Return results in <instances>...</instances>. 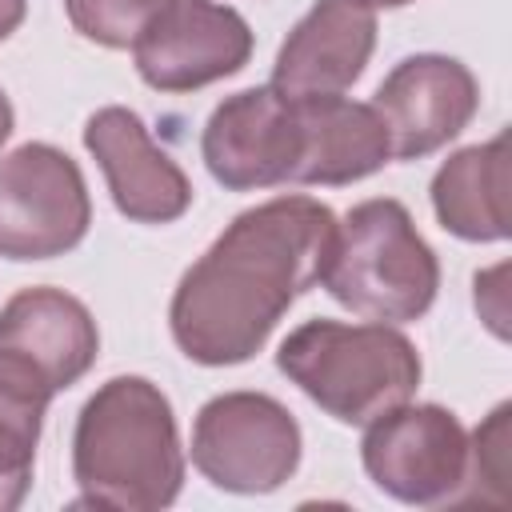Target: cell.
<instances>
[{"mask_svg":"<svg viewBox=\"0 0 512 512\" xmlns=\"http://www.w3.org/2000/svg\"><path fill=\"white\" fill-rule=\"evenodd\" d=\"M364 4H372V8H400V4H408V0H364Z\"/></svg>","mask_w":512,"mask_h":512,"instance_id":"obj_22","label":"cell"},{"mask_svg":"<svg viewBox=\"0 0 512 512\" xmlns=\"http://www.w3.org/2000/svg\"><path fill=\"white\" fill-rule=\"evenodd\" d=\"M192 464L224 492H276L300 464V424L264 392L212 396L192 428Z\"/></svg>","mask_w":512,"mask_h":512,"instance_id":"obj_5","label":"cell"},{"mask_svg":"<svg viewBox=\"0 0 512 512\" xmlns=\"http://www.w3.org/2000/svg\"><path fill=\"white\" fill-rule=\"evenodd\" d=\"M280 372L340 424H372L412 400L420 356L392 324L308 320L284 336Z\"/></svg>","mask_w":512,"mask_h":512,"instance_id":"obj_3","label":"cell"},{"mask_svg":"<svg viewBox=\"0 0 512 512\" xmlns=\"http://www.w3.org/2000/svg\"><path fill=\"white\" fill-rule=\"evenodd\" d=\"M364 468L404 504H452L468 472V432L440 404H400L368 424Z\"/></svg>","mask_w":512,"mask_h":512,"instance_id":"obj_7","label":"cell"},{"mask_svg":"<svg viewBox=\"0 0 512 512\" xmlns=\"http://www.w3.org/2000/svg\"><path fill=\"white\" fill-rule=\"evenodd\" d=\"M320 284L364 320H420L440 288V264L400 200L376 196L336 224Z\"/></svg>","mask_w":512,"mask_h":512,"instance_id":"obj_4","label":"cell"},{"mask_svg":"<svg viewBox=\"0 0 512 512\" xmlns=\"http://www.w3.org/2000/svg\"><path fill=\"white\" fill-rule=\"evenodd\" d=\"M72 476L88 508L156 512L184 484V452L168 396L144 376L100 384L80 408Z\"/></svg>","mask_w":512,"mask_h":512,"instance_id":"obj_2","label":"cell"},{"mask_svg":"<svg viewBox=\"0 0 512 512\" xmlns=\"http://www.w3.org/2000/svg\"><path fill=\"white\" fill-rule=\"evenodd\" d=\"M56 388L16 352L0 348V512L16 508L32 484L44 408Z\"/></svg>","mask_w":512,"mask_h":512,"instance_id":"obj_16","label":"cell"},{"mask_svg":"<svg viewBox=\"0 0 512 512\" xmlns=\"http://www.w3.org/2000/svg\"><path fill=\"white\" fill-rule=\"evenodd\" d=\"M504 264L500 268H492V272H484V276H476V288H484V292H492V300H504V288H500V280H504ZM484 312V320L492 324V332L496 336H504V304L500 308H480Z\"/></svg>","mask_w":512,"mask_h":512,"instance_id":"obj_19","label":"cell"},{"mask_svg":"<svg viewBox=\"0 0 512 512\" xmlns=\"http://www.w3.org/2000/svg\"><path fill=\"white\" fill-rule=\"evenodd\" d=\"M136 72L160 92H192L240 72L252 56L248 20L212 0H172L132 44Z\"/></svg>","mask_w":512,"mask_h":512,"instance_id":"obj_8","label":"cell"},{"mask_svg":"<svg viewBox=\"0 0 512 512\" xmlns=\"http://www.w3.org/2000/svg\"><path fill=\"white\" fill-rule=\"evenodd\" d=\"M12 136V104H8V96H4V88H0V144Z\"/></svg>","mask_w":512,"mask_h":512,"instance_id":"obj_21","label":"cell"},{"mask_svg":"<svg viewBox=\"0 0 512 512\" xmlns=\"http://www.w3.org/2000/svg\"><path fill=\"white\" fill-rule=\"evenodd\" d=\"M84 144L96 156L116 208L136 224H172L192 204V184L180 164L152 144L132 108H100L84 124Z\"/></svg>","mask_w":512,"mask_h":512,"instance_id":"obj_11","label":"cell"},{"mask_svg":"<svg viewBox=\"0 0 512 512\" xmlns=\"http://www.w3.org/2000/svg\"><path fill=\"white\" fill-rule=\"evenodd\" d=\"M452 504H508V404H500L468 444V472Z\"/></svg>","mask_w":512,"mask_h":512,"instance_id":"obj_17","label":"cell"},{"mask_svg":"<svg viewBox=\"0 0 512 512\" xmlns=\"http://www.w3.org/2000/svg\"><path fill=\"white\" fill-rule=\"evenodd\" d=\"M168 4L172 0H64L72 28L104 48H132Z\"/></svg>","mask_w":512,"mask_h":512,"instance_id":"obj_18","label":"cell"},{"mask_svg":"<svg viewBox=\"0 0 512 512\" xmlns=\"http://www.w3.org/2000/svg\"><path fill=\"white\" fill-rule=\"evenodd\" d=\"M88 224V184L68 152L52 144H24L0 160V256H64L84 240Z\"/></svg>","mask_w":512,"mask_h":512,"instance_id":"obj_6","label":"cell"},{"mask_svg":"<svg viewBox=\"0 0 512 512\" xmlns=\"http://www.w3.org/2000/svg\"><path fill=\"white\" fill-rule=\"evenodd\" d=\"M300 116V164L292 184H352L392 160L388 132L372 104L344 96L292 100Z\"/></svg>","mask_w":512,"mask_h":512,"instance_id":"obj_14","label":"cell"},{"mask_svg":"<svg viewBox=\"0 0 512 512\" xmlns=\"http://www.w3.org/2000/svg\"><path fill=\"white\" fill-rule=\"evenodd\" d=\"M376 48V8L364 0H316L280 44L272 88L284 100L340 96Z\"/></svg>","mask_w":512,"mask_h":512,"instance_id":"obj_12","label":"cell"},{"mask_svg":"<svg viewBox=\"0 0 512 512\" xmlns=\"http://www.w3.org/2000/svg\"><path fill=\"white\" fill-rule=\"evenodd\" d=\"M336 216L312 196H276L240 212L180 276L168 320L180 352L220 368L256 356L300 292L320 284Z\"/></svg>","mask_w":512,"mask_h":512,"instance_id":"obj_1","label":"cell"},{"mask_svg":"<svg viewBox=\"0 0 512 512\" xmlns=\"http://www.w3.org/2000/svg\"><path fill=\"white\" fill-rule=\"evenodd\" d=\"M24 8H28V0H0V40H8L20 28Z\"/></svg>","mask_w":512,"mask_h":512,"instance_id":"obj_20","label":"cell"},{"mask_svg":"<svg viewBox=\"0 0 512 512\" xmlns=\"http://www.w3.org/2000/svg\"><path fill=\"white\" fill-rule=\"evenodd\" d=\"M480 88L476 76L436 52L400 60L372 96V112L388 132L392 160H420L444 148L476 116Z\"/></svg>","mask_w":512,"mask_h":512,"instance_id":"obj_10","label":"cell"},{"mask_svg":"<svg viewBox=\"0 0 512 512\" xmlns=\"http://www.w3.org/2000/svg\"><path fill=\"white\" fill-rule=\"evenodd\" d=\"M0 348L28 360L60 392L96 364L100 332L76 296L60 288H24L0 308Z\"/></svg>","mask_w":512,"mask_h":512,"instance_id":"obj_13","label":"cell"},{"mask_svg":"<svg viewBox=\"0 0 512 512\" xmlns=\"http://www.w3.org/2000/svg\"><path fill=\"white\" fill-rule=\"evenodd\" d=\"M212 180L232 192L272 188L296 176L300 164V116L272 84L244 88L216 104L200 140Z\"/></svg>","mask_w":512,"mask_h":512,"instance_id":"obj_9","label":"cell"},{"mask_svg":"<svg viewBox=\"0 0 512 512\" xmlns=\"http://www.w3.org/2000/svg\"><path fill=\"white\" fill-rule=\"evenodd\" d=\"M436 220L460 240L508 236V132L456 152L432 180Z\"/></svg>","mask_w":512,"mask_h":512,"instance_id":"obj_15","label":"cell"}]
</instances>
